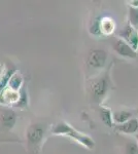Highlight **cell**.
I'll return each mask as SVG.
<instances>
[{
  "label": "cell",
  "mask_w": 138,
  "mask_h": 154,
  "mask_svg": "<svg viewBox=\"0 0 138 154\" xmlns=\"http://www.w3.org/2000/svg\"><path fill=\"white\" fill-rule=\"evenodd\" d=\"M53 135H60V136H66L69 138L73 139L79 144H81L84 147L88 149H93L95 146V142L90 138L89 136L82 135L79 131H75L71 125H69L66 122H60L57 123L52 130Z\"/></svg>",
  "instance_id": "6da1fadb"
},
{
  "label": "cell",
  "mask_w": 138,
  "mask_h": 154,
  "mask_svg": "<svg viewBox=\"0 0 138 154\" xmlns=\"http://www.w3.org/2000/svg\"><path fill=\"white\" fill-rule=\"evenodd\" d=\"M110 88V79L108 76V73L104 74L102 77L96 78L92 81L90 85V94H91L93 101L100 103L105 96L107 95Z\"/></svg>",
  "instance_id": "7a4b0ae2"
},
{
  "label": "cell",
  "mask_w": 138,
  "mask_h": 154,
  "mask_svg": "<svg viewBox=\"0 0 138 154\" xmlns=\"http://www.w3.org/2000/svg\"><path fill=\"white\" fill-rule=\"evenodd\" d=\"M46 134V128H43L42 125L39 123H34L31 125L27 130L26 136H27V141H28L29 145L31 146H36L42 141L43 136Z\"/></svg>",
  "instance_id": "3957f363"
},
{
  "label": "cell",
  "mask_w": 138,
  "mask_h": 154,
  "mask_svg": "<svg viewBox=\"0 0 138 154\" xmlns=\"http://www.w3.org/2000/svg\"><path fill=\"white\" fill-rule=\"evenodd\" d=\"M120 37L135 51L138 49V31L135 29V27L128 23L125 28L120 32Z\"/></svg>",
  "instance_id": "277c9868"
},
{
  "label": "cell",
  "mask_w": 138,
  "mask_h": 154,
  "mask_svg": "<svg viewBox=\"0 0 138 154\" xmlns=\"http://www.w3.org/2000/svg\"><path fill=\"white\" fill-rule=\"evenodd\" d=\"M106 51L99 48L93 49V51H90L89 56H88V63H89V65L96 69L102 68L105 65V63H106Z\"/></svg>",
  "instance_id": "5b68a950"
},
{
  "label": "cell",
  "mask_w": 138,
  "mask_h": 154,
  "mask_svg": "<svg viewBox=\"0 0 138 154\" xmlns=\"http://www.w3.org/2000/svg\"><path fill=\"white\" fill-rule=\"evenodd\" d=\"M112 48H114V51L121 57L128 59H135L137 57L136 51L133 49L131 46L128 45L123 39L117 38L112 42Z\"/></svg>",
  "instance_id": "8992f818"
},
{
  "label": "cell",
  "mask_w": 138,
  "mask_h": 154,
  "mask_svg": "<svg viewBox=\"0 0 138 154\" xmlns=\"http://www.w3.org/2000/svg\"><path fill=\"white\" fill-rule=\"evenodd\" d=\"M115 131L123 134H135L138 131V120L136 118H131L130 120L122 125H115Z\"/></svg>",
  "instance_id": "52a82bcc"
},
{
  "label": "cell",
  "mask_w": 138,
  "mask_h": 154,
  "mask_svg": "<svg viewBox=\"0 0 138 154\" xmlns=\"http://www.w3.org/2000/svg\"><path fill=\"white\" fill-rule=\"evenodd\" d=\"M20 98L19 91H14L11 88H4L3 91L0 93V102L2 104H14L17 103Z\"/></svg>",
  "instance_id": "ba28073f"
},
{
  "label": "cell",
  "mask_w": 138,
  "mask_h": 154,
  "mask_svg": "<svg viewBox=\"0 0 138 154\" xmlns=\"http://www.w3.org/2000/svg\"><path fill=\"white\" fill-rule=\"evenodd\" d=\"M16 120H17L16 113L12 110H9V109L3 111V112L1 113V115H0V122L2 123V125H3L4 128H8V130L14 128V123H16Z\"/></svg>",
  "instance_id": "9c48e42d"
},
{
  "label": "cell",
  "mask_w": 138,
  "mask_h": 154,
  "mask_svg": "<svg viewBox=\"0 0 138 154\" xmlns=\"http://www.w3.org/2000/svg\"><path fill=\"white\" fill-rule=\"evenodd\" d=\"M16 72H17L16 68L11 64H5L3 73L0 76V93L5 88V86L8 84L9 79L12 76V74H14Z\"/></svg>",
  "instance_id": "30bf717a"
},
{
  "label": "cell",
  "mask_w": 138,
  "mask_h": 154,
  "mask_svg": "<svg viewBox=\"0 0 138 154\" xmlns=\"http://www.w3.org/2000/svg\"><path fill=\"white\" fill-rule=\"evenodd\" d=\"M99 25H100V33H101V35H110L114 31V27H115L114 22L112 21V19L108 18V17L100 18Z\"/></svg>",
  "instance_id": "8fae6325"
},
{
  "label": "cell",
  "mask_w": 138,
  "mask_h": 154,
  "mask_svg": "<svg viewBox=\"0 0 138 154\" xmlns=\"http://www.w3.org/2000/svg\"><path fill=\"white\" fill-rule=\"evenodd\" d=\"M132 112L130 111H117L112 114V121L117 125H122V123L126 122L132 118Z\"/></svg>",
  "instance_id": "7c38bea8"
},
{
  "label": "cell",
  "mask_w": 138,
  "mask_h": 154,
  "mask_svg": "<svg viewBox=\"0 0 138 154\" xmlns=\"http://www.w3.org/2000/svg\"><path fill=\"white\" fill-rule=\"evenodd\" d=\"M100 117H101L102 121L106 126L108 128H112L114 126V121H112V114L110 109L105 108V107H101L100 108Z\"/></svg>",
  "instance_id": "4fadbf2b"
},
{
  "label": "cell",
  "mask_w": 138,
  "mask_h": 154,
  "mask_svg": "<svg viewBox=\"0 0 138 154\" xmlns=\"http://www.w3.org/2000/svg\"><path fill=\"white\" fill-rule=\"evenodd\" d=\"M8 85H9V88L12 89V91H19L21 86L23 85V77L16 72L14 74H12V76L11 77V79H9Z\"/></svg>",
  "instance_id": "5bb4252c"
},
{
  "label": "cell",
  "mask_w": 138,
  "mask_h": 154,
  "mask_svg": "<svg viewBox=\"0 0 138 154\" xmlns=\"http://www.w3.org/2000/svg\"><path fill=\"white\" fill-rule=\"evenodd\" d=\"M129 24L133 27L138 25V7L129 6Z\"/></svg>",
  "instance_id": "9a60e30c"
},
{
  "label": "cell",
  "mask_w": 138,
  "mask_h": 154,
  "mask_svg": "<svg viewBox=\"0 0 138 154\" xmlns=\"http://www.w3.org/2000/svg\"><path fill=\"white\" fill-rule=\"evenodd\" d=\"M126 154H138V145L136 141L129 140L126 144V148H125Z\"/></svg>",
  "instance_id": "2e32d148"
},
{
  "label": "cell",
  "mask_w": 138,
  "mask_h": 154,
  "mask_svg": "<svg viewBox=\"0 0 138 154\" xmlns=\"http://www.w3.org/2000/svg\"><path fill=\"white\" fill-rule=\"evenodd\" d=\"M27 103H28V99H27V95H26V91H22L21 93H20V98L19 100L16 104H14V107H17V108H24V107L27 106Z\"/></svg>",
  "instance_id": "e0dca14e"
},
{
  "label": "cell",
  "mask_w": 138,
  "mask_h": 154,
  "mask_svg": "<svg viewBox=\"0 0 138 154\" xmlns=\"http://www.w3.org/2000/svg\"><path fill=\"white\" fill-rule=\"evenodd\" d=\"M99 21H100V18L95 20L94 22H93L91 28H90V32L93 34V35H101V33H100V25H99Z\"/></svg>",
  "instance_id": "ac0fdd59"
},
{
  "label": "cell",
  "mask_w": 138,
  "mask_h": 154,
  "mask_svg": "<svg viewBox=\"0 0 138 154\" xmlns=\"http://www.w3.org/2000/svg\"><path fill=\"white\" fill-rule=\"evenodd\" d=\"M129 6H132V7H138V1H130Z\"/></svg>",
  "instance_id": "d6986e66"
},
{
  "label": "cell",
  "mask_w": 138,
  "mask_h": 154,
  "mask_svg": "<svg viewBox=\"0 0 138 154\" xmlns=\"http://www.w3.org/2000/svg\"><path fill=\"white\" fill-rule=\"evenodd\" d=\"M135 138H136V143H137V145H138V134L135 135Z\"/></svg>",
  "instance_id": "ffe728a7"
}]
</instances>
